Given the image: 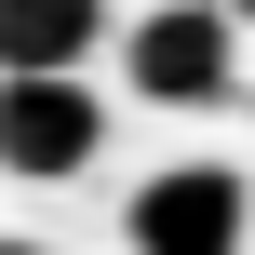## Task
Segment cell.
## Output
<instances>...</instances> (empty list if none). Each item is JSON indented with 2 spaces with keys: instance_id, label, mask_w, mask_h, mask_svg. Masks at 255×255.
<instances>
[{
  "instance_id": "1",
  "label": "cell",
  "mask_w": 255,
  "mask_h": 255,
  "mask_svg": "<svg viewBox=\"0 0 255 255\" xmlns=\"http://www.w3.org/2000/svg\"><path fill=\"white\" fill-rule=\"evenodd\" d=\"M121 81H134L148 108H215V94L242 81V27H229L215 0H161V13L121 27Z\"/></svg>"
},
{
  "instance_id": "2",
  "label": "cell",
  "mask_w": 255,
  "mask_h": 255,
  "mask_svg": "<svg viewBox=\"0 0 255 255\" xmlns=\"http://www.w3.org/2000/svg\"><path fill=\"white\" fill-rule=\"evenodd\" d=\"M121 242H134V255H242L255 242L242 161H175V175H148V188L121 202Z\"/></svg>"
},
{
  "instance_id": "3",
  "label": "cell",
  "mask_w": 255,
  "mask_h": 255,
  "mask_svg": "<svg viewBox=\"0 0 255 255\" xmlns=\"http://www.w3.org/2000/svg\"><path fill=\"white\" fill-rule=\"evenodd\" d=\"M94 148H108V94L94 81H0V175L67 188Z\"/></svg>"
},
{
  "instance_id": "4",
  "label": "cell",
  "mask_w": 255,
  "mask_h": 255,
  "mask_svg": "<svg viewBox=\"0 0 255 255\" xmlns=\"http://www.w3.org/2000/svg\"><path fill=\"white\" fill-rule=\"evenodd\" d=\"M108 40V0H0V81H81Z\"/></svg>"
},
{
  "instance_id": "5",
  "label": "cell",
  "mask_w": 255,
  "mask_h": 255,
  "mask_svg": "<svg viewBox=\"0 0 255 255\" xmlns=\"http://www.w3.org/2000/svg\"><path fill=\"white\" fill-rule=\"evenodd\" d=\"M215 13H229V27H255V0H215Z\"/></svg>"
},
{
  "instance_id": "6",
  "label": "cell",
  "mask_w": 255,
  "mask_h": 255,
  "mask_svg": "<svg viewBox=\"0 0 255 255\" xmlns=\"http://www.w3.org/2000/svg\"><path fill=\"white\" fill-rule=\"evenodd\" d=\"M0 255H40V242H0Z\"/></svg>"
}]
</instances>
